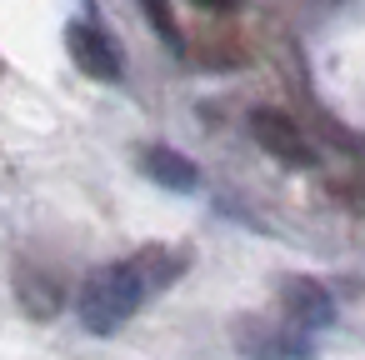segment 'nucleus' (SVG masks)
<instances>
[{
    "label": "nucleus",
    "mask_w": 365,
    "mask_h": 360,
    "mask_svg": "<svg viewBox=\"0 0 365 360\" xmlns=\"http://www.w3.org/2000/svg\"><path fill=\"white\" fill-rule=\"evenodd\" d=\"M150 300L145 280L135 275L130 260H110L101 270H91L81 280V295H76V310H81V325L91 335H115L140 305Z\"/></svg>",
    "instance_id": "nucleus-1"
},
{
    "label": "nucleus",
    "mask_w": 365,
    "mask_h": 360,
    "mask_svg": "<svg viewBox=\"0 0 365 360\" xmlns=\"http://www.w3.org/2000/svg\"><path fill=\"white\" fill-rule=\"evenodd\" d=\"M235 350L245 360H310L315 345L305 340V330H295L290 320L285 325H270V320H240L235 325Z\"/></svg>",
    "instance_id": "nucleus-2"
},
{
    "label": "nucleus",
    "mask_w": 365,
    "mask_h": 360,
    "mask_svg": "<svg viewBox=\"0 0 365 360\" xmlns=\"http://www.w3.org/2000/svg\"><path fill=\"white\" fill-rule=\"evenodd\" d=\"M250 140H255L265 155H275L280 165H315V150H310L305 130H300L285 110L260 106V110L250 115Z\"/></svg>",
    "instance_id": "nucleus-3"
},
{
    "label": "nucleus",
    "mask_w": 365,
    "mask_h": 360,
    "mask_svg": "<svg viewBox=\"0 0 365 360\" xmlns=\"http://www.w3.org/2000/svg\"><path fill=\"white\" fill-rule=\"evenodd\" d=\"M280 310H285V320H290L295 330H305V335L335 325V300H330V290L315 285V280H305V275H290V280L280 285Z\"/></svg>",
    "instance_id": "nucleus-4"
},
{
    "label": "nucleus",
    "mask_w": 365,
    "mask_h": 360,
    "mask_svg": "<svg viewBox=\"0 0 365 360\" xmlns=\"http://www.w3.org/2000/svg\"><path fill=\"white\" fill-rule=\"evenodd\" d=\"M66 51H71V61H76L81 76H91V81H120V51L110 46L106 31H96V26H71V31H66Z\"/></svg>",
    "instance_id": "nucleus-5"
},
{
    "label": "nucleus",
    "mask_w": 365,
    "mask_h": 360,
    "mask_svg": "<svg viewBox=\"0 0 365 360\" xmlns=\"http://www.w3.org/2000/svg\"><path fill=\"white\" fill-rule=\"evenodd\" d=\"M16 300H21V310H26L31 320H56L61 305H66V290H61V280H56L51 270H41V265H16Z\"/></svg>",
    "instance_id": "nucleus-6"
},
{
    "label": "nucleus",
    "mask_w": 365,
    "mask_h": 360,
    "mask_svg": "<svg viewBox=\"0 0 365 360\" xmlns=\"http://www.w3.org/2000/svg\"><path fill=\"white\" fill-rule=\"evenodd\" d=\"M130 265H135V275L145 280V290L155 295V290L175 285V275H185V265H190V250H185V245L150 240V245H140V250L130 255Z\"/></svg>",
    "instance_id": "nucleus-7"
},
{
    "label": "nucleus",
    "mask_w": 365,
    "mask_h": 360,
    "mask_svg": "<svg viewBox=\"0 0 365 360\" xmlns=\"http://www.w3.org/2000/svg\"><path fill=\"white\" fill-rule=\"evenodd\" d=\"M140 160H145V175H150L155 185H165V190H195V185H200V170H195L180 150H170V145H150Z\"/></svg>",
    "instance_id": "nucleus-8"
},
{
    "label": "nucleus",
    "mask_w": 365,
    "mask_h": 360,
    "mask_svg": "<svg viewBox=\"0 0 365 360\" xmlns=\"http://www.w3.org/2000/svg\"><path fill=\"white\" fill-rule=\"evenodd\" d=\"M195 61H200L205 71H240V66L250 61V51H245L235 36H200Z\"/></svg>",
    "instance_id": "nucleus-9"
},
{
    "label": "nucleus",
    "mask_w": 365,
    "mask_h": 360,
    "mask_svg": "<svg viewBox=\"0 0 365 360\" xmlns=\"http://www.w3.org/2000/svg\"><path fill=\"white\" fill-rule=\"evenodd\" d=\"M145 6V21L155 26V36L165 41V51H185V36L175 26V11H170V0H140Z\"/></svg>",
    "instance_id": "nucleus-10"
},
{
    "label": "nucleus",
    "mask_w": 365,
    "mask_h": 360,
    "mask_svg": "<svg viewBox=\"0 0 365 360\" xmlns=\"http://www.w3.org/2000/svg\"><path fill=\"white\" fill-rule=\"evenodd\" d=\"M195 11H215V16H230V11H240V0H190Z\"/></svg>",
    "instance_id": "nucleus-11"
}]
</instances>
